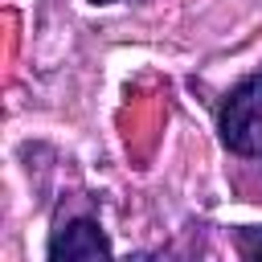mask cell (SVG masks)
<instances>
[{
    "instance_id": "cell-1",
    "label": "cell",
    "mask_w": 262,
    "mask_h": 262,
    "mask_svg": "<svg viewBox=\"0 0 262 262\" xmlns=\"http://www.w3.org/2000/svg\"><path fill=\"white\" fill-rule=\"evenodd\" d=\"M217 131L233 156L262 160V74L242 78L225 94L221 115H217Z\"/></svg>"
},
{
    "instance_id": "cell-2",
    "label": "cell",
    "mask_w": 262,
    "mask_h": 262,
    "mask_svg": "<svg viewBox=\"0 0 262 262\" xmlns=\"http://www.w3.org/2000/svg\"><path fill=\"white\" fill-rule=\"evenodd\" d=\"M45 254H49L53 262H57V258H111V242L102 237V225H98V221L78 217V221L53 229Z\"/></svg>"
},
{
    "instance_id": "cell-3",
    "label": "cell",
    "mask_w": 262,
    "mask_h": 262,
    "mask_svg": "<svg viewBox=\"0 0 262 262\" xmlns=\"http://www.w3.org/2000/svg\"><path fill=\"white\" fill-rule=\"evenodd\" d=\"M237 250L246 258H262V229H237Z\"/></svg>"
}]
</instances>
